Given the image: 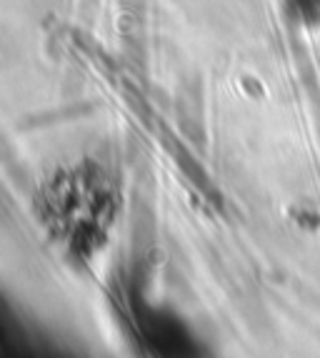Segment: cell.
Segmentation results:
<instances>
[{"instance_id": "6da1fadb", "label": "cell", "mask_w": 320, "mask_h": 358, "mask_svg": "<svg viewBox=\"0 0 320 358\" xmlns=\"http://www.w3.org/2000/svg\"><path fill=\"white\" fill-rule=\"evenodd\" d=\"M285 13L303 28H320V0H283Z\"/></svg>"}]
</instances>
